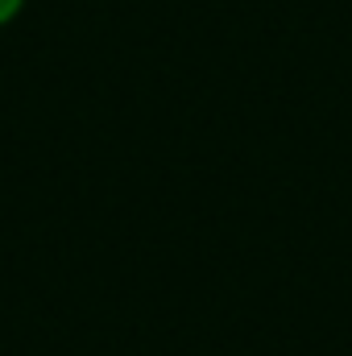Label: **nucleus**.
<instances>
[{"mask_svg": "<svg viewBox=\"0 0 352 356\" xmlns=\"http://www.w3.org/2000/svg\"><path fill=\"white\" fill-rule=\"evenodd\" d=\"M21 4H25V0H0V25H8V21L21 13Z\"/></svg>", "mask_w": 352, "mask_h": 356, "instance_id": "obj_1", "label": "nucleus"}]
</instances>
